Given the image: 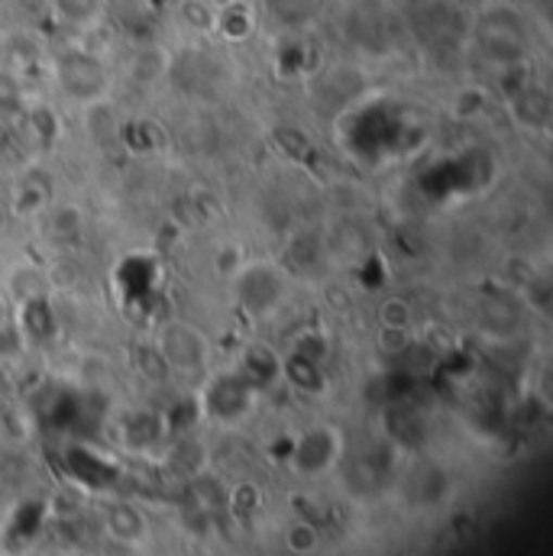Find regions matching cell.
Instances as JSON below:
<instances>
[{
    "instance_id": "obj_9",
    "label": "cell",
    "mask_w": 553,
    "mask_h": 556,
    "mask_svg": "<svg viewBox=\"0 0 553 556\" xmlns=\"http://www.w3.org/2000/svg\"><path fill=\"white\" fill-rule=\"evenodd\" d=\"M285 547H288L291 554L311 556L321 547V534H317V528H314L311 521H294V525H288V531H285Z\"/></svg>"
},
{
    "instance_id": "obj_4",
    "label": "cell",
    "mask_w": 553,
    "mask_h": 556,
    "mask_svg": "<svg viewBox=\"0 0 553 556\" xmlns=\"http://www.w3.org/2000/svg\"><path fill=\"white\" fill-rule=\"evenodd\" d=\"M347 450V440H343V430H337L334 424H317V427H307L294 437L291 443V469L301 472L304 479H317V476H327L340 456Z\"/></svg>"
},
{
    "instance_id": "obj_5",
    "label": "cell",
    "mask_w": 553,
    "mask_h": 556,
    "mask_svg": "<svg viewBox=\"0 0 553 556\" xmlns=\"http://www.w3.org/2000/svg\"><path fill=\"white\" fill-rule=\"evenodd\" d=\"M260 389H253L247 379H240L234 369L211 376L201 389V412L217 424H237L253 412Z\"/></svg>"
},
{
    "instance_id": "obj_1",
    "label": "cell",
    "mask_w": 553,
    "mask_h": 556,
    "mask_svg": "<svg viewBox=\"0 0 553 556\" xmlns=\"http://www.w3.org/2000/svg\"><path fill=\"white\" fill-rule=\"evenodd\" d=\"M230 285H234V298H237L240 311L247 317H253V320H266V317H273L278 307L285 304L288 288H291V278H288V273L278 263H269V260H247L234 273Z\"/></svg>"
},
{
    "instance_id": "obj_7",
    "label": "cell",
    "mask_w": 553,
    "mask_h": 556,
    "mask_svg": "<svg viewBox=\"0 0 553 556\" xmlns=\"http://www.w3.org/2000/svg\"><path fill=\"white\" fill-rule=\"evenodd\" d=\"M104 528H108V534H111L114 541H121V544H139V541L146 538V531H149L142 511H139L137 505H127V502H117V505L108 508Z\"/></svg>"
},
{
    "instance_id": "obj_8",
    "label": "cell",
    "mask_w": 553,
    "mask_h": 556,
    "mask_svg": "<svg viewBox=\"0 0 553 556\" xmlns=\"http://www.w3.org/2000/svg\"><path fill=\"white\" fill-rule=\"evenodd\" d=\"M49 7L72 29H95L104 16V0H49Z\"/></svg>"
},
{
    "instance_id": "obj_6",
    "label": "cell",
    "mask_w": 553,
    "mask_h": 556,
    "mask_svg": "<svg viewBox=\"0 0 553 556\" xmlns=\"http://www.w3.org/2000/svg\"><path fill=\"white\" fill-rule=\"evenodd\" d=\"M256 29V10L250 0H227L214 10V33L227 42H243Z\"/></svg>"
},
{
    "instance_id": "obj_10",
    "label": "cell",
    "mask_w": 553,
    "mask_h": 556,
    "mask_svg": "<svg viewBox=\"0 0 553 556\" xmlns=\"http://www.w3.org/2000/svg\"><path fill=\"white\" fill-rule=\"evenodd\" d=\"M379 320H382V330H412V320H415V311L405 298H389L382 301L379 307Z\"/></svg>"
},
{
    "instance_id": "obj_3",
    "label": "cell",
    "mask_w": 553,
    "mask_h": 556,
    "mask_svg": "<svg viewBox=\"0 0 553 556\" xmlns=\"http://www.w3.org/2000/svg\"><path fill=\"white\" fill-rule=\"evenodd\" d=\"M55 78H59V88L81 104H101L108 98V85H111L104 59L88 49H72V52L59 55Z\"/></svg>"
},
{
    "instance_id": "obj_2",
    "label": "cell",
    "mask_w": 553,
    "mask_h": 556,
    "mask_svg": "<svg viewBox=\"0 0 553 556\" xmlns=\"http://www.w3.org/2000/svg\"><path fill=\"white\" fill-rule=\"evenodd\" d=\"M152 353L162 359L165 372L175 376H204L211 369V343L201 327L188 320H165L155 330Z\"/></svg>"
}]
</instances>
